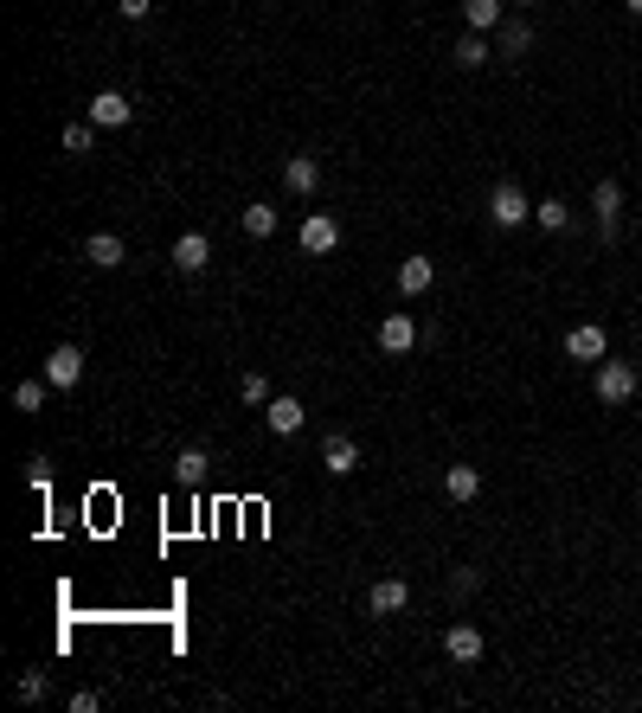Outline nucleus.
Segmentation results:
<instances>
[{
    "label": "nucleus",
    "mask_w": 642,
    "mask_h": 713,
    "mask_svg": "<svg viewBox=\"0 0 642 713\" xmlns=\"http://www.w3.org/2000/svg\"><path fill=\"white\" fill-rule=\"evenodd\" d=\"M636 386H642V373L630 367V360H598V373H591V392H598V405H630L636 399Z\"/></svg>",
    "instance_id": "nucleus-1"
},
{
    "label": "nucleus",
    "mask_w": 642,
    "mask_h": 713,
    "mask_svg": "<svg viewBox=\"0 0 642 713\" xmlns=\"http://www.w3.org/2000/svg\"><path fill=\"white\" fill-rule=\"evenodd\" d=\"M488 219H495L501 232H514V225H527V219H533V200H527L521 187H514V180H501V187L488 193Z\"/></svg>",
    "instance_id": "nucleus-2"
},
{
    "label": "nucleus",
    "mask_w": 642,
    "mask_h": 713,
    "mask_svg": "<svg viewBox=\"0 0 642 713\" xmlns=\"http://www.w3.org/2000/svg\"><path fill=\"white\" fill-rule=\"evenodd\" d=\"M424 341V328L418 322H411V315L399 309V315H386V322H379V354H392V360H405L411 354V347H418Z\"/></svg>",
    "instance_id": "nucleus-3"
},
{
    "label": "nucleus",
    "mask_w": 642,
    "mask_h": 713,
    "mask_svg": "<svg viewBox=\"0 0 642 713\" xmlns=\"http://www.w3.org/2000/svg\"><path fill=\"white\" fill-rule=\"evenodd\" d=\"M45 379H52L58 392H71L84 379V347H71V341H58L52 354H45Z\"/></svg>",
    "instance_id": "nucleus-4"
},
{
    "label": "nucleus",
    "mask_w": 642,
    "mask_h": 713,
    "mask_svg": "<svg viewBox=\"0 0 642 713\" xmlns=\"http://www.w3.org/2000/svg\"><path fill=\"white\" fill-rule=\"evenodd\" d=\"M167 257H174V270H180V277H200V270L212 264V238H206V232H180Z\"/></svg>",
    "instance_id": "nucleus-5"
},
{
    "label": "nucleus",
    "mask_w": 642,
    "mask_h": 713,
    "mask_svg": "<svg viewBox=\"0 0 642 713\" xmlns=\"http://www.w3.org/2000/svg\"><path fill=\"white\" fill-rule=\"evenodd\" d=\"M90 123H97V129H129L135 103L122 97V90H97V97H90Z\"/></svg>",
    "instance_id": "nucleus-6"
},
{
    "label": "nucleus",
    "mask_w": 642,
    "mask_h": 713,
    "mask_svg": "<svg viewBox=\"0 0 642 713\" xmlns=\"http://www.w3.org/2000/svg\"><path fill=\"white\" fill-rule=\"evenodd\" d=\"M482 630L476 624H450V630H443V656H450V662H463V669H476V662H482Z\"/></svg>",
    "instance_id": "nucleus-7"
},
{
    "label": "nucleus",
    "mask_w": 642,
    "mask_h": 713,
    "mask_svg": "<svg viewBox=\"0 0 642 713\" xmlns=\"http://www.w3.org/2000/svg\"><path fill=\"white\" fill-rule=\"evenodd\" d=\"M296 238H302V251H309V257H328L334 245H341V225H334L328 212H309V219H302V232H296Z\"/></svg>",
    "instance_id": "nucleus-8"
},
{
    "label": "nucleus",
    "mask_w": 642,
    "mask_h": 713,
    "mask_svg": "<svg viewBox=\"0 0 642 713\" xmlns=\"http://www.w3.org/2000/svg\"><path fill=\"white\" fill-rule=\"evenodd\" d=\"M565 354H572V360H591V367H598V360L610 354V341H604V322H578L572 335H565Z\"/></svg>",
    "instance_id": "nucleus-9"
},
{
    "label": "nucleus",
    "mask_w": 642,
    "mask_h": 713,
    "mask_svg": "<svg viewBox=\"0 0 642 713\" xmlns=\"http://www.w3.org/2000/svg\"><path fill=\"white\" fill-rule=\"evenodd\" d=\"M405 604H411V585L405 579H379L373 591H366V611H373V617H399Z\"/></svg>",
    "instance_id": "nucleus-10"
},
{
    "label": "nucleus",
    "mask_w": 642,
    "mask_h": 713,
    "mask_svg": "<svg viewBox=\"0 0 642 713\" xmlns=\"http://www.w3.org/2000/svg\"><path fill=\"white\" fill-rule=\"evenodd\" d=\"M283 187L296 193V200H309V193L321 187V161H315V155H289V161H283Z\"/></svg>",
    "instance_id": "nucleus-11"
},
{
    "label": "nucleus",
    "mask_w": 642,
    "mask_h": 713,
    "mask_svg": "<svg viewBox=\"0 0 642 713\" xmlns=\"http://www.w3.org/2000/svg\"><path fill=\"white\" fill-rule=\"evenodd\" d=\"M321 469H328V476H354V469H360V444L334 431L328 444H321Z\"/></svg>",
    "instance_id": "nucleus-12"
},
{
    "label": "nucleus",
    "mask_w": 642,
    "mask_h": 713,
    "mask_svg": "<svg viewBox=\"0 0 642 713\" xmlns=\"http://www.w3.org/2000/svg\"><path fill=\"white\" fill-rule=\"evenodd\" d=\"M443 495H450V502H476V495H482V469L476 463H450V469H443Z\"/></svg>",
    "instance_id": "nucleus-13"
},
{
    "label": "nucleus",
    "mask_w": 642,
    "mask_h": 713,
    "mask_svg": "<svg viewBox=\"0 0 642 713\" xmlns=\"http://www.w3.org/2000/svg\"><path fill=\"white\" fill-rule=\"evenodd\" d=\"M591 212H598V232L617 238V212H623V187H617V180H598V193H591Z\"/></svg>",
    "instance_id": "nucleus-14"
},
{
    "label": "nucleus",
    "mask_w": 642,
    "mask_h": 713,
    "mask_svg": "<svg viewBox=\"0 0 642 713\" xmlns=\"http://www.w3.org/2000/svg\"><path fill=\"white\" fill-rule=\"evenodd\" d=\"M264 424H270L277 437H296L302 424H309V412H302V399H270V405H264Z\"/></svg>",
    "instance_id": "nucleus-15"
},
{
    "label": "nucleus",
    "mask_w": 642,
    "mask_h": 713,
    "mask_svg": "<svg viewBox=\"0 0 642 713\" xmlns=\"http://www.w3.org/2000/svg\"><path fill=\"white\" fill-rule=\"evenodd\" d=\"M437 283V264L431 257H399V296H424Z\"/></svg>",
    "instance_id": "nucleus-16"
},
{
    "label": "nucleus",
    "mask_w": 642,
    "mask_h": 713,
    "mask_svg": "<svg viewBox=\"0 0 642 713\" xmlns=\"http://www.w3.org/2000/svg\"><path fill=\"white\" fill-rule=\"evenodd\" d=\"M206 469H212V457H206L200 444H187V450L174 457V482H180V489H200V482H206Z\"/></svg>",
    "instance_id": "nucleus-17"
},
{
    "label": "nucleus",
    "mask_w": 642,
    "mask_h": 713,
    "mask_svg": "<svg viewBox=\"0 0 642 713\" xmlns=\"http://www.w3.org/2000/svg\"><path fill=\"white\" fill-rule=\"evenodd\" d=\"M495 52H501V58H527V52H533V26H527V20H501Z\"/></svg>",
    "instance_id": "nucleus-18"
},
{
    "label": "nucleus",
    "mask_w": 642,
    "mask_h": 713,
    "mask_svg": "<svg viewBox=\"0 0 642 713\" xmlns=\"http://www.w3.org/2000/svg\"><path fill=\"white\" fill-rule=\"evenodd\" d=\"M84 257H90L97 270H116L129 251H122V238H116V232H90V238H84Z\"/></svg>",
    "instance_id": "nucleus-19"
},
{
    "label": "nucleus",
    "mask_w": 642,
    "mask_h": 713,
    "mask_svg": "<svg viewBox=\"0 0 642 713\" xmlns=\"http://www.w3.org/2000/svg\"><path fill=\"white\" fill-rule=\"evenodd\" d=\"M488 52H495V45H488V33H463V39L450 45V58H456V65H463V71L488 65Z\"/></svg>",
    "instance_id": "nucleus-20"
},
{
    "label": "nucleus",
    "mask_w": 642,
    "mask_h": 713,
    "mask_svg": "<svg viewBox=\"0 0 642 713\" xmlns=\"http://www.w3.org/2000/svg\"><path fill=\"white\" fill-rule=\"evenodd\" d=\"M469 33H501V0H463Z\"/></svg>",
    "instance_id": "nucleus-21"
},
{
    "label": "nucleus",
    "mask_w": 642,
    "mask_h": 713,
    "mask_svg": "<svg viewBox=\"0 0 642 713\" xmlns=\"http://www.w3.org/2000/svg\"><path fill=\"white\" fill-rule=\"evenodd\" d=\"M533 225H540V232H565V225H572V206H565V200H540V206H533Z\"/></svg>",
    "instance_id": "nucleus-22"
},
{
    "label": "nucleus",
    "mask_w": 642,
    "mask_h": 713,
    "mask_svg": "<svg viewBox=\"0 0 642 713\" xmlns=\"http://www.w3.org/2000/svg\"><path fill=\"white\" fill-rule=\"evenodd\" d=\"M13 694H20V701L33 707V701H45V694H52V675H45V669H26L20 681H13Z\"/></svg>",
    "instance_id": "nucleus-23"
},
{
    "label": "nucleus",
    "mask_w": 642,
    "mask_h": 713,
    "mask_svg": "<svg viewBox=\"0 0 642 713\" xmlns=\"http://www.w3.org/2000/svg\"><path fill=\"white\" fill-rule=\"evenodd\" d=\"M244 232H251V238H270V232H277V206H264V200L244 206Z\"/></svg>",
    "instance_id": "nucleus-24"
},
{
    "label": "nucleus",
    "mask_w": 642,
    "mask_h": 713,
    "mask_svg": "<svg viewBox=\"0 0 642 713\" xmlns=\"http://www.w3.org/2000/svg\"><path fill=\"white\" fill-rule=\"evenodd\" d=\"M45 386H52V379H20V386H13V405H20V412H39Z\"/></svg>",
    "instance_id": "nucleus-25"
},
{
    "label": "nucleus",
    "mask_w": 642,
    "mask_h": 713,
    "mask_svg": "<svg viewBox=\"0 0 642 713\" xmlns=\"http://www.w3.org/2000/svg\"><path fill=\"white\" fill-rule=\"evenodd\" d=\"M238 399H244V405H270V379H264V373H244V379H238Z\"/></svg>",
    "instance_id": "nucleus-26"
},
{
    "label": "nucleus",
    "mask_w": 642,
    "mask_h": 713,
    "mask_svg": "<svg viewBox=\"0 0 642 713\" xmlns=\"http://www.w3.org/2000/svg\"><path fill=\"white\" fill-rule=\"evenodd\" d=\"M90 129H97V123H71L65 129V155H90Z\"/></svg>",
    "instance_id": "nucleus-27"
},
{
    "label": "nucleus",
    "mask_w": 642,
    "mask_h": 713,
    "mask_svg": "<svg viewBox=\"0 0 642 713\" xmlns=\"http://www.w3.org/2000/svg\"><path fill=\"white\" fill-rule=\"evenodd\" d=\"M116 13H122V20H148V13H155V0H116Z\"/></svg>",
    "instance_id": "nucleus-28"
},
{
    "label": "nucleus",
    "mask_w": 642,
    "mask_h": 713,
    "mask_svg": "<svg viewBox=\"0 0 642 713\" xmlns=\"http://www.w3.org/2000/svg\"><path fill=\"white\" fill-rule=\"evenodd\" d=\"M103 701H97V694H90V688H78V694H71V713H97Z\"/></svg>",
    "instance_id": "nucleus-29"
},
{
    "label": "nucleus",
    "mask_w": 642,
    "mask_h": 713,
    "mask_svg": "<svg viewBox=\"0 0 642 713\" xmlns=\"http://www.w3.org/2000/svg\"><path fill=\"white\" fill-rule=\"evenodd\" d=\"M623 7H630V20H642V0H623Z\"/></svg>",
    "instance_id": "nucleus-30"
},
{
    "label": "nucleus",
    "mask_w": 642,
    "mask_h": 713,
    "mask_svg": "<svg viewBox=\"0 0 642 713\" xmlns=\"http://www.w3.org/2000/svg\"><path fill=\"white\" fill-rule=\"evenodd\" d=\"M521 7H533V0H521Z\"/></svg>",
    "instance_id": "nucleus-31"
}]
</instances>
